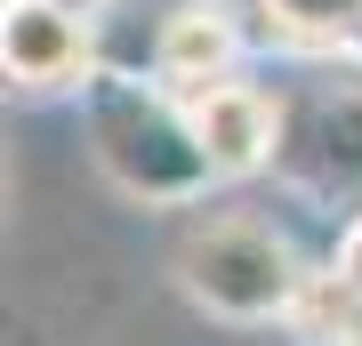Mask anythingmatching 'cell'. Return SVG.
Returning <instances> with one entry per match:
<instances>
[{
	"label": "cell",
	"mask_w": 362,
	"mask_h": 346,
	"mask_svg": "<svg viewBox=\"0 0 362 346\" xmlns=\"http://www.w3.org/2000/svg\"><path fill=\"white\" fill-rule=\"evenodd\" d=\"M81 129H89V161L121 202L145 209H194L209 202L218 169H209L185 97H169L153 73L137 64H105L81 89Z\"/></svg>",
	"instance_id": "cell-2"
},
{
	"label": "cell",
	"mask_w": 362,
	"mask_h": 346,
	"mask_svg": "<svg viewBox=\"0 0 362 346\" xmlns=\"http://www.w3.org/2000/svg\"><path fill=\"white\" fill-rule=\"evenodd\" d=\"M330 274L346 282L354 298H362V209H346L338 218V242H330Z\"/></svg>",
	"instance_id": "cell-8"
},
{
	"label": "cell",
	"mask_w": 362,
	"mask_h": 346,
	"mask_svg": "<svg viewBox=\"0 0 362 346\" xmlns=\"http://www.w3.org/2000/svg\"><path fill=\"white\" fill-rule=\"evenodd\" d=\"M354 57H362V49H354Z\"/></svg>",
	"instance_id": "cell-9"
},
{
	"label": "cell",
	"mask_w": 362,
	"mask_h": 346,
	"mask_svg": "<svg viewBox=\"0 0 362 346\" xmlns=\"http://www.w3.org/2000/svg\"><path fill=\"white\" fill-rule=\"evenodd\" d=\"M274 178L314 209H362V57H298L290 64Z\"/></svg>",
	"instance_id": "cell-3"
},
{
	"label": "cell",
	"mask_w": 362,
	"mask_h": 346,
	"mask_svg": "<svg viewBox=\"0 0 362 346\" xmlns=\"http://www.w3.org/2000/svg\"><path fill=\"white\" fill-rule=\"evenodd\" d=\"M266 40L290 57H354L362 49V0H258Z\"/></svg>",
	"instance_id": "cell-7"
},
{
	"label": "cell",
	"mask_w": 362,
	"mask_h": 346,
	"mask_svg": "<svg viewBox=\"0 0 362 346\" xmlns=\"http://www.w3.org/2000/svg\"><path fill=\"white\" fill-rule=\"evenodd\" d=\"M0 73L16 97H81L105 73L97 16L81 0H0Z\"/></svg>",
	"instance_id": "cell-4"
},
{
	"label": "cell",
	"mask_w": 362,
	"mask_h": 346,
	"mask_svg": "<svg viewBox=\"0 0 362 346\" xmlns=\"http://www.w3.org/2000/svg\"><path fill=\"white\" fill-rule=\"evenodd\" d=\"M185 113H194V137L209 169H218V185H242V178H266L274 161H282V81H250V73H226L218 89L185 97Z\"/></svg>",
	"instance_id": "cell-5"
},
{
	"label": "cell",
	"mask_w": 362,
	"mask_h": 346,
	"mask_svg": "<svg viewBox=\"0 0 362 346\" xmlns=\"http://www.w3.org/2000/svg\"><path fill=\"white\" fill-rule=\"evenodd\" d=\"M169 282L177 298L226 330H274V322L298 314L314 266L298 258V242L266 209L242 202H194L169 233Z\"/></svg>",
	"instance_id": "cell-1"
},
{
	"label": "cell",
	"mask_w": 362,
	"mask_h": 346,
	"mask_svg": "<svg viewBox=\"0 0 362 346\" xmlns=\"http://www.w3.org/2000/svg\"><path fill=\"white\" fill-rule=\"evenodd\" d=\"M137 73H153L169 97H202L226 73H242V25H233L218 0H169L153 16V33H145V64Z\"/></svg>",
	"instance_id": "cell-6"
}]
</instances>
